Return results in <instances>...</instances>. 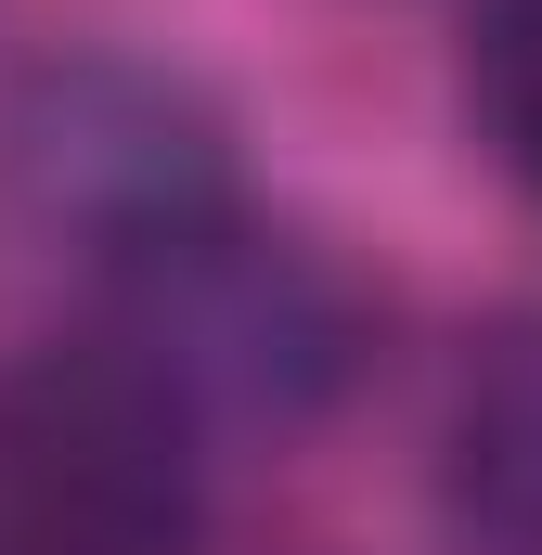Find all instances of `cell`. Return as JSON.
Returning a JSON list of instances; mask_svg holds the SVG:
<instances>
[{"instance_id": "6da1fadb", "label": "cell", "mask_w": 542, "mask_h": 555, "mask_svg": "<svg viewBox=\"0 0 542 555\" xmlns=\"http://www.w3.org/2000/svg\"><path fill=\"white\" fill-rule=\"evenodd\" d=\"M194 439H297L362 375V297L310 233H259L246 207L168 233L104 272V336Z\"/></svg>"}, {"instance_id": "7a4b0ae2", "label": "cell", "mask_w": 542, "mask_h": 555, "mask_svg": "<svg viewBox=\"0 0 542 555\" xmlns=\"http://www.w3.org/2000/svg\"><path fill=\"white\" fill-rule=\"evenodd\" d=\"M207 452L117 349L0 362V555H194Z\"/></svg>"}, {"instance_id": "3957f363", "label": "cell", "mask_w": 542, "mask_h": 555, "mask_svg": "<svg viewBox=\"0 0 542 555\" xmlns=\"http://www.w3.org/2000/svg\"><path fill=\"white\" fill-rule=\"evenodd\" d=\"M0 168H13L26 220L78 233L104 272L233 207L220 104L194 78H168V65H130V52H52V65H26V91L0 117Z\"/></svg>"}, {"instance_id": "277c9868", "label": "cell", "mask_w": 542, "mask_h": 555, "mask_svg": "<svg viewBox=\"0 0 542 555\" xmlns=\"http://www.w3.org/2000/svg\"><path fill=\"white\" fill-rule=\"evenodd\" d=\"M439 517L465 555H542V310L491 323L439 414Z\"/></svg>"}, {"instance_id": "5b68a950", "label": "cell", "mask_w": 542, "mask_h": 555, "mask_svg": "<svg viewBox=\"0 0 542 555\" xmlns=\"http://www.w3.org/2000/svg\"><path fill=\"white\" fill-rule=\"evenodd\" d=\"M465 117L542 194V0H478V26H465Z\"/></svg>"}]
</instances>
